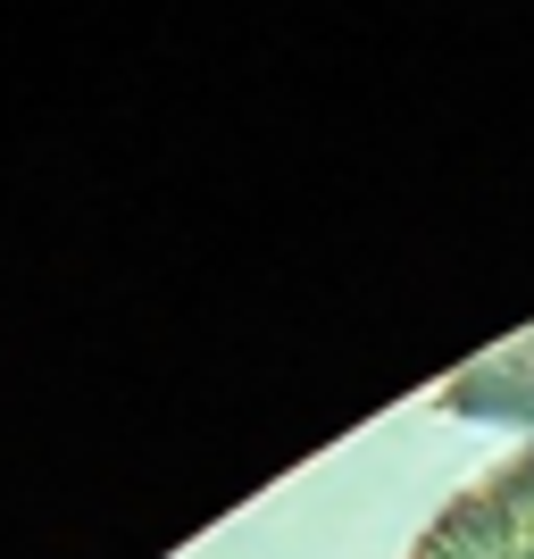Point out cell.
<instances>
[{
    "mask_svg": "<svg viewBox=\"0 0 534 559\" xmlns=\"http://www.w3.org/2000/svg\"><path fill=\"white\" fill-rule=\"evenodd\" d=\"M410 559H534V443L510 467H493L467 501H451Z\"/></svg>",
    "mask_w": 534,
    "mask_h": 559,
    "instance_id": "1",
    "label": "cell"
}]
</instances>
